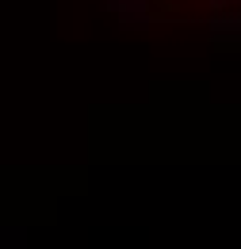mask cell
<instances>
[{
	"label": "cell",
	"instance_id": "obj_1",
	"mask_svg": "<svg viewBox=\"0 0 241 249\" xmlns=\"http://www.w3.org/2000/svg\"><path fill=\"white\" fill-rule=\"evenodd\" d=\"M134 4L150 16H207L222 8V0H134Z\"/></svg>",
	"mask_w": 241,
	"mask_h": 249
}]
</instances>
